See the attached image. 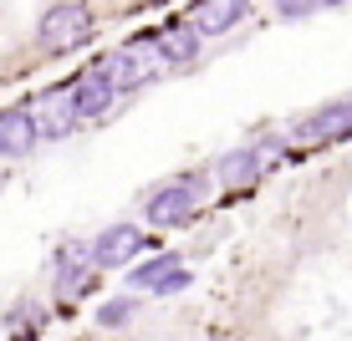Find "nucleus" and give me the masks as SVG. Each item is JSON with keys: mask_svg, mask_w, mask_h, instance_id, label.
Listing matches in <instances>:
<instances>
[{"mask_svg": "<svg viewBox=\"0 0 352 341\" xmlns=\"http://www.w3.org/2000/svg\"><path fill=\"white\" fill-rule=\"evenodd\" d=\"M204 189H210L204 174H189V178H174V184L153 189L148 204H143V224H148V229H184V224H194Z\"/></svg>", "mask_w": 352, "mask_h": 341, "instance_id": "1", "label": "nucleus"}, {"mask_svg": "<svg viewBox=\"0 0 352 341\" xmlns=\"http://www.w3.org/2000/svg\"><path fill=\"white\" fill-rule=\"evenodd\" d=\"M87 36H92V10L82 5V0H56V5H46L41 21H36V41L52 56L87 46Z\"/></svg>", "mask_w": 352, "mask_h": 341, "instance_id": "2", "label": "nucleus"}, {"mask_svg": "<svg viewBox=\"0 0 352 341\" xmlns=\"http://www.w3.org/2000/svg\"><path fill=\"white\" fill-rule=\"evenodd\" d=\"M159 67H164L159 36H138L128 51H118V56H107V62H102V77L113 82L118 97H123V92H138L148 77H159Z\"/></svg>", "mask_w": 352, "mask_h": 341, "instance_id": "3", "label": "nucleus"}, {"mask_svg": "<svg viewBox=\"0 0 352 341\" xmlns=\"http://www.w3.org/2000/svg\"><path fill=\"white\" fill-rule=\"evenodd\" d=\"M143 250V224H133V219H118V224H107L102 235L92 239V270H123L133 255Z\"/></svg>", "mask_w": 352, "mask_h": 341, "instance_id": "4", "label": "nucleus"}, {"mask_svg": "<svg viewBox=\"0 0 352 341\" xmlns=\"http://www.w3.org/2000/svg\"><path fill=\"white\" fill-rule=\"evenodd\" d=\"M291 138H301V143H347L352 138V102L342 97V102H327L317 113H307L291 128Z\"/></svg>", "mask_w": 352, "mask_h": 341, "instance_id": "5", "label": "nucleus"}, {"mask_svg": "<svg viewBox=\"0 0 352 341\" xmlns=\"http://www.w3.org/2000/svg\"><path fill=\"white\" fill-rule=\"evenodd\" d=\"M250 10H256V0H199V5L189 10V26L199 36H225V31H235Z\"/></svg>", "mask_w": 352, "mask_h": 341, "instance_id": "6", "label": "nucleus"}, {"mask_svg": "<svg viewBox=\"0 0 352 341\" xmlns=\"http://www.w3.org/2000/svg\"><path fill=\"white\" fill-rule=\"evenodd\" d=\"M31 123H36V138H46V143L67 138V132L77 128V107H72V87H56V92H46V97H41V107L31 113Z\"/></svg>", "mask_w": 352, "mask_h": 341, "instance_id": "7", "label": "nucleus"}, {"mask_svg": "<svg viewBox=\"0 0 352 341\" xmlns=\"http://www.w3.org/2000/svg\"><path fill=\"white\" fill-rule=\"evenodd\" d=\"M36 123H31V107H0V158L16 163V158H31L36 148Z\"/></svg>", "mask_w": 352, "mask_h": 341, "instance_id": "8", "label": "nucleus"}, {"mask_svg": "<svg viewBox=\"0 0 352 341\" xmlns=\"http://www.w3.org/2000/svg\"><path fill=\"white\" fill-rule=\"evenodd\" d=\"M113 102H118V92H113V82L102 77V67L82 71L77 87H72V107H77V123H92V117H102Z\"/></svg>", "mask_w": 352, "mask_h": 341, "instance_id": "9", "label": "nucleus"}, {"mask_svg": "<svg viewBox=\"0 0 352 341\" xmlns=\"http://www.w3.org/2000/svg\"><path fill=\"white\" fill-rule=\"evenodd\" d=\"M261 168H265L261 148H230L220 163H214V178H220V189H250L261 178Z\"/></svg>", "mask_w": 352, "mask_h": 341, "instance_id": "10", "label": "nucleus"}, {"mask_svg": "<svg viewBox=\"0 0 352 341\" xmlns=\"http://www.w3.org/2000/svg\"><path fill=\"white\" fill-rule=\"evenodd\" d=\"M199 41L204 36L189 26V21H179V26H164L159 31V51H164V67L174 62V67H189L194 56H199Z\"/></svg>", "mask_w": 352, "mask_h": 341, "instance_id": "11", "label": "nucleus"}, {"mask_svg": "<svg viewBox=\"0 0 352 341\" xmlns=\"http://www.w3.org/2000/svg\"><path fill=\"white\" fill-rule=\"evenodd\" d=\"M92 280H97L92 265H67V270H56V301L72 306L77 296H87V290H92Z\"/></svg>", "mask_w": 352, "mask_h": 341, "instance_id": "12", "label": "nucleus"}, {"mask_svg": "<svg viewBox=\"0 0 352 341\" xmlns=\"http://www.w3.org/2000/svg\"><path fill=\"white\" fill-rule=\"evenodd\" d=\"M174 265H179V255H153V260H143L138 270H128V285L133 290H148L153 280H159L164 270H174Z\"/></svg>", "mask_w": 352, "mask_h": 341, "instance_id": "13", "label": "nucleus"}, {"mask_svg": "<svg viewBox=\"0 0 352 341\" xmlns=\"http://www.w3.org/2000/svg\"><path fill=\"white\" fill-rule=\"evenodd\" d=\"M133 316H138V301L118 296V301H107V306H97V326H102V331H118V326H128Z\"/></svg>", "mask_w": 352, "mask_h": 341, "instance_id": "14", "label": "nucleus"}, {"mask_svg": "<svg viewBox=\"0 0 352 341\" xmlns=\"http://www.w3.org/2000/svg\"><path fill=\"white\" fill-rule=\"evenodd\" d=\"M189 280H194V275L184 270V265H174V270H164V275L153 280L148 290H153V296H164V301H168V296H179V290H189Z\"/></svg>", "mask_w": 352, "mask_h": 341, "instance_id": "15", "label": "nucleus"}, {"mask_svg": "<svg viewBox=\"0 0 352 341\" xmlns=\"http://www.w3.org/2000/svg\"><path fill=\"white\" fill-rule=\"evenodd\" d=\"M52 265H56V270H67V265H87V245H82V239H67Z\"/></svg>", "mask_w": 352, "mask_h": 341, "instance_id": "16", "label": "nucleus"}, {"mask_svg": "<svg viewBox=\"0 0 352 341\" xmlns=\"http://www.w3.org/2000/svg\"><path fill=\"white\" fill-rule=\"evenodd\" d=\"M317 10V0H276V16L281 21H301V16H311Z\"/></svg>", "mask_w": 352, "mask_h": 341, "instance_id": "17", "label": "nucleus"}, {"mask_svg": "<svg viewBox=\"0 0 352 341\" xmlns=\"http://www.w3.org/2000/svg\"><path fill=\"white\" fill-rule=\"evenodd\" d=\"M317 5H342V0H317Z\"/></svg>", "mask_w": 352, "mask_h": 341, "instance_id": "18", "label": "nucleus"}, {"mask_svg": "<svg viewBox=\"0 0 352 341\" xmlns=\"http://www.w3.org/2000/svg\"><path fill=\"white\" fill-rule=\"evenodd\" d=\"M143 5H153V0H143Z\"/></svg>", "mask_w": 352, "mask_h": 341, "instance_id": "19", "label": "nucleus"}, {"mask_svg": "<svg viewBox=\"0 0 352 341\" xmlns=\"http://www.w3.org/2000/svg\"><path fill=\"white\" fill-rule=\"evenodd\" d=\"M347 102H352V97H347Z\"/></svg>", "mask_w": 352, "mask_h": 341, "instance_id": "20", "label": "nucleus"}]
</instances>
